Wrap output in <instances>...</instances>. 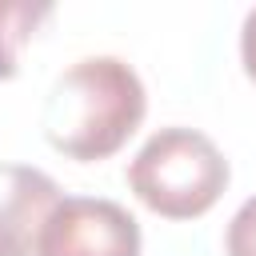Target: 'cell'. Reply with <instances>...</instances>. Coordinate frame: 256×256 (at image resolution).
<instances>
[{
	"instance_id": "8992f818",
	"label": "cell",
	"mask_w": 256,
	"mask_h": 256,
	"mask_svg": "<svg viewBox=\"0 0 256 256\" xmlns=\"http://www.w3.org/2000/svg\"><path fill=\"white\" fill-rule=\"evenodd\" d=\"M224 252H228V256H256V196H248V200L236 208V216L228 220Z\"/></svg>"
},
{
	"instance_id": "5b68a950",
	"label": "cell",
	"mask_w": 256,
	"mask_h": 256,
	"mask_svg": "<svg viewBox=\"0 0 256 256\" xmlns=\"http://www.w3.org/2000/svg\"><path fill=\"white\" fill-rule=\"evenodd\" d=\"M52 16V4H0V80L20 72V52L36 36V24Z\"/></svg>"
},
{
	"instance_id": "277c9868",
	"label": "cell",
	"mask_w": 256,
	"mask_h": 256,
	"mask_svg": "<svg viewBox=\"0 0 256 256\" xmlns=\"http://www.w3.org/2000/svg\"><path fill=\"white\" fill-rule=\"evenodd\" d=\"M60 184L32 164H0V256H36V240L52 208L60 204Z\"/></svg>"
},
{
	"instance_id": "52a82bcc",
	"label": "cell",
	"mask_w": 256,
	"mask_h": 256,
	"mask_svg": "<svg viewBox=\"0 0 256 256\" xmlns=\"http://www.w3.org/2000/svg\"><path fill=\"white\" fill-rule=\"evenodd\" d=\"M240 64H244L248 80L256 84V8L244 16V28H240Z\"/></svg>"
},
{
	"instance_id": "6da1fadb",
	"label": "cell",
	"mask_w": 256,
	"mask_h": 256,
	"mask_svg": "<svg viewBox=\"0 0 256 256\" xmlns=\"http://www.w3.org/2000/svg\"><path fill=\"white\" fill-rule=\"evenodd\" d=\"M144 112L148 92L132 64H124L120 56H84L56 76L40 124L60 156L96 164L128 144Z\"/></svg>"
},
{
	"instance_id": "3957f363",
	"label": "cell",
	"mask_w": 256,
	"mask_h": 256,
	"mask_svg": "<svg viewBox=\"0 0 256 256\" xmlns=\"http://www.w3.org/2000/svg\"><path fill=\"white\" fill-rule=\"evenodd\" d=\"M136 216L104 196H60L40 228L36 256H140Z\"/></svg>"
},
{
	"instance_id": "7a4b0ae2",
	"label": "cell",
	"mask_w": 256,
	"mask_h": 256,
	"mask_svg": "<svg viewBox=\"0 0 256 256\" xmlns=\"http://www.w3.org/2000/svg\"><path fill=\"white\" fill-rule=\"evenodd\" d=\"M228 180H232V168L216 148V140L180 124L152 132L128 164L132 196L164 220L204 216L224 196Z\"/></svg>"
}]
</instances>
